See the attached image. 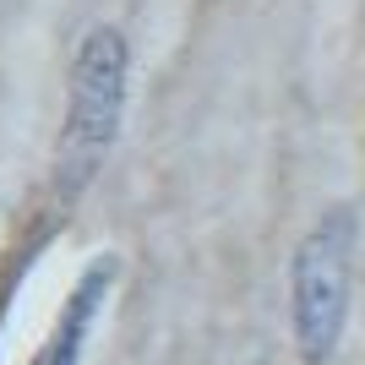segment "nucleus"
Instances as JSON below:
<instances>
[{"label": "nucleus", "instance_id": "1", "mask_svg": "<svg viewBox=\"0 0 365 365\" xmlns=\"http://www.w3.org/2000/svg\"><path fill=\"white\" fill-rule=\"evenodd\" d=\"M125 98H131V44L115 22H93L71 55L66 82V120L55 142V191L66 202L82 197L88 180L120 142Z\"/></svg>", "mask_w": 365, "mask_h": 365}, {"label": "nucleus", "instance_id": "2", "mask_svg": "<svg viewBox=\"0 0 365 365\" xmlns=\"http://www.w3.org/2000/svg\"><path fill=\"white\" fill-rule=\"evenodd\" d=\"M354 245H360V224H354L349 207L322 213L305 229V240L294 245L289 327H294V349H300L305 365H327L344 344L349 294H354Z\"/></svg>", "mask_w": 365, "mask_h": 365}, {"label": "nucleus", "instance_id": "3", "mask_svg": "<svg viewBox=\"0 0 365 365\" xmlns=\"http://www.w3.org/2000/svg\"><path fill=\"white\" fill-rule=\"evenodd\" d=\"M115 273H120L115 257H93L88 267H82V278H76L71 294L61 300V317H55V327H49L44 349L33 354V365H82L88 338H93V322H98L109 289H115Z\"/></svg>", "mask_w": 365, "mask_h": 365}]
</instances>
